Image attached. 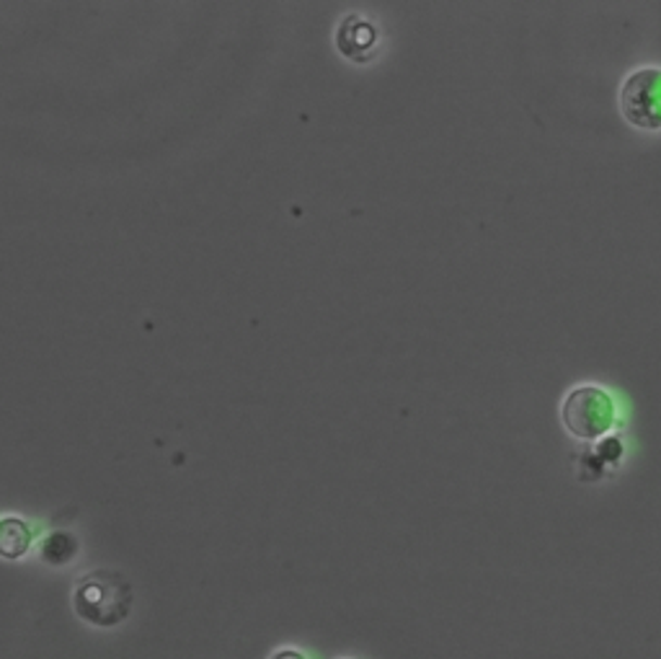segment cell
Segmentation results:
<instances>
[{"mask_svg":"<svg viewBox=\"0 0 661 659\" xmlns=\"http://www.w3.org/2000/svg\"><path fill=\"white\" fill-rule=\"evenodd\" d=\"M75 548H78V543H75L73 535L67 533H54L50 538L45 541L42 546V556L47 563H54V567H60V563H67L75 556Z\"/></svg>","mask_w":661,"mask_h":659,"instance_id":"5","label":"cell"},{"mask_svg":"<svg viewBox=\"0 0 661 659\" xmlns=\"http://www.w3.org/2000/svg\"><path fill=\"white\" fill-rule=\"evenodd\" d=\"M620 114L638 130H659L661 127V71L640 67L625 78L620 88Z\"/></svg>","mask_w":661,"mask_h":659,"instance_id":"3","label":"cell"},{"mask_svg":"<svg viewBox=\"0 0 661 659\" xmlns=\"http://www.w3.org/2000/svg\"><path fill=\"white\" fill-rule=\"evenodd\" d=\"M275 659H305V655H300V651H295V649H284V651H279Z\"/></svg>","mask_w":661,"mask_h":659,"instance_id":"6","label":"cell"},{"mask_svg":"<svg viewBox=\"0 0 661 659\" xmlns=\"http://www.w3.org/2000/svg\"><path fill=\"white\" fill-rule=\"evenodd\" d=\"M561 422L579 440H599L615 424V404L599 385H576L565 393L561 404Z\"/></svg>","mask_w":661,"mask_h":659,"instance_id":"2","label":"cell"},{"mask_svg":"<svg viewBox=\"0 0 661 659\" xmlns=\"http://www.w3.org/2000/svg\"><path fill=\"white\" fill-rule=\"evenodd\" d=\"M73 606L75 613L93 626H119L132 610V587L119 574L93 572L75 587Z\"/></svg>","mask_w":661,"mask_h":659,"instance_id":"1","label":"cell"},{"mask_svg":"<svg viewBox=\"0 0 661 659\" xmlns=\"http://www.w3.org/2000/svg\"><path fill=\"white\" fill-rule=\"evenodd\" d=\"M29 543H31V533L22 520L16 518L0 520V556H3V559H18V556H24Z\"/></svg>","mask_w":661,"mask_h":659,"instance_id":"4","label":"cell"}]
</instances>
